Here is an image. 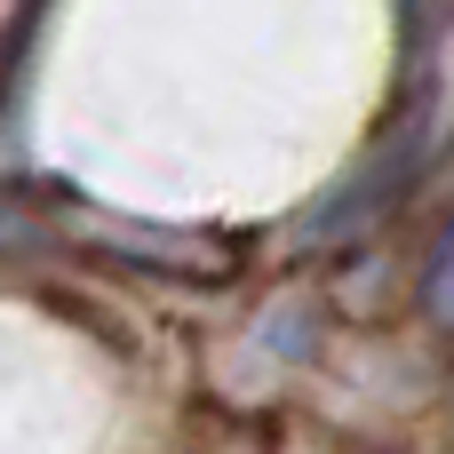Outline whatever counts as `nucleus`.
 Returning <instances> with one entry per match:
<instances>
[{
    "label": "nucleus",
    "instance_id": "f257e3e1",
    "mask_svg": "<svg viewBox=\"0 0 454 454\" xmlns=\"http://www.w3.org/2000/svg\"><path fill=\"white\" fill-rule=\"evenodd\" d=\"M80 247L104 263H136L152 279H223L231 247L200 239V231H152V223H120V215H80Z\"/></svg>",
    "mask_w": 454,
    "mask_h": 454
},
{
    "label": "nucleus",
    "instance_id": "f03ea898",
    "mask_svg": "<svg viewBox=\"0 0 454 454\" xmlns=\"http://www.w3.org/2000/svg\"><path fill=\"white\" fill-rule=\"evenodd\" d=\"M423 303H431L439 327H454V223L439 231V247H431V263H423Z\"/></svg>",
    "mask_w": 454,
    "mask_h": 454
}]
</instances>
